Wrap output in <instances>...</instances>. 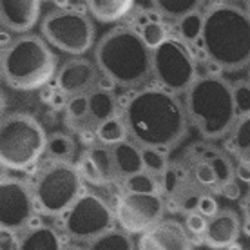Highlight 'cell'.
I'll use <instances>...</instances> for the list:
<instances>
[{"instance_id": "obj_16", "label": "cell", "mask_w": 250, "mask_h": 250, "mask_svg": "<svg viewBox=\"0 0 250 250\" xmlns=\"http://www.w3.org/2000/svg\"><path fill=\"white\" fill-rule=\"evenodd\" d=\"M243 230V221L232 208H221L216 216L208 219L203 243L212 250H225L238 243Z\"/></svg>"}, {"instance_id": "obj_9", "label": "cell", "mask_w": 250, "mask_h": 250, "mask_svg": "<svg viewBox=\"0 0 250 250\" xmlns=\"http://www.w3.org/2000/svg\"><path fill=\"white\" fill-rule=\"evenodd\" d=\"M42 35L53 47L82 57L94 45V24L89 13L75 7L53 9L42 20Z\"/></svg>"}, {"instance_id": "obj_42", "label": "cell", "mask_w": 250, "mask_h": 250, "mask_svg": "<svg viewBox=\"0 0 250 250\" xmlns=\"http://www.w3.org/2000/svg\"><path fill=\"white\" fill-rule=\"evenodd\" d=\"M241 210H243V230L247 236H250V188L241 200Z\"/></svg>"}, {"instance_id": "obj_15", "label": "cell", "mask_w": 250, "mask_h": 250, "mask_svg": "<svg viewBox=\"0 0 250 250\" xmlns=\"http://www.w3.org/2000/svg\"><path fill=\"white\" fill-rule=\"evenodd\" d=\"M138 250H192V239L183 223L163 218L140 234Z\"/></svg>"}, {"instance_id": "obj_20", "label": "cell", "mask_w": 250, "mask_h": 250, "mask_svg": "<svg viewBox=\"0 0 250 250\" xmlns=\"http://www.w3.org/2000/svg\"><path fill=\"white\" fill-rule=\"evenodd\" d=\"M113 156L116 169H118L120 178L124 180L127 176L136 174L140 170H144V158H142V147L132 142L131 138H127L124 142L113 145Z\"/></svg>"}, {"instance_id": "obj_40", "label": "cell", "mask_w": 250, "mask_h": 250, "mask_svg": "<svg viewBox=\"0 0 250 250\" xmlns=\"http://www.w3.org/2000/svg\"><path fill=\"white\" fill-rule=\"evenodd\" d=\"M234 172H236V180L239 183H245L250 187V160L245 156H239L236 165H234Z\"/></svg>"}, {"instance_id": "obj_2", "label": "cell", "mask_w": 250, "mask_h": 250, "mask_svg": "<svg viewBox=\"0 0 250 250\" xmlns=\"http://www.w3.org/2000/svg\"><path fill=\"white\" fill-rule=\"evenodd\" d=\"M201 55L219 71L250 67V15L238 2L216 0L203 11Z\"/></svg>"}, {"instance_id": "obj_41", "label": "cell", "mask_w": 250, "mask_h": 250, "mask_svg": "<svg viewBox=\"0 0 250 250\" xmlns=\"http://www.w3.org/2000/svg\"><path fill=\"white\" fill-rule=\"evenodd\" d=\"M218 192L221 194L223 198H227V200H230V201L241 200V187H239V182L236 178L230 180V182L223 183V185L218 188Z\"/></svg>"}, {"instance_id": "obj_39", "label": "cell", "mask_w": 250, "mask_h": 250, "mask_svg": "<svg viewBox=\"0 0 250 250\" xmlns=\"http://www.w3.org/2000/svg\"><path fill=\"white\" fill-rule=\"evenodd\" d=\"M22 236L11 229H0V250H20Z\"/></svg>"}, {"instance_id": "obj_5", "label": "cell", "mask_w": 250, "mask_h": 250, "mask_svg": "<svg viewBox=\"0 0 250 250\" xmlns=\"http://www.w3.org/2000/svg\"><path fill=\"white\" fill-rule=\"evenodd\" d=\"M45 38L20 35L2 51V78L17 91H37L57 76V58Z\"/></svg>"}, {"instance_id": "obj_38", "label": "cell", "mask_w": 250, "mask_h": 250, "mask_svg": "<svg viewBox=\"0 0 250 250\" xmlns=\"http://www.w3.org/2000/svg\"><path fill=\"white\" fill-rule=\"evenodd\" d=\"M196 210L203 214L205 218L210 219L212 216H216V214H218L221 208H219V203H218V200L214 198V194L207 190V192L200 198V201H198V207H196Z\"/></svg>"}, {"instance_id": "obj_11", "label": "cell", "mask_w": 250, "mask_h": 250, "mask_svg": "<svg viewBox=\"0 0 250 250\" xmlns=\"http://www.w3.org/2000/svg\"><path fill=\"white\" fill-rule=\"evenodd\" d=\"M116 225L127 234H144L156 225L167 210L163 194H142L124 190L113 207Z\"/></svg>"}, {"instance_id": "obj_7", "label": "cell", "mask_w": 250, "mask_h": 250, "mask_svg": "<svg viewBox=\"0 0 250 250\" xmlns=\"http://www.w3.org/2000/svg\"><path fill=\"white\" fill-rule=\"evenodd\" d=\"M82 182L76 163L49 160L40 167L31 185L38 212L49 218L63 216L83 192Z\"/></svg>"}, {"instance_id": "obj_18", "label": "cell", "mask_w": 250, "mask_h": 250, "mask_svg": "<svg viewBox=\"0 0 250 250\" xmlns=\"http://www.w3.org/2000/svg\"><path fill=\"white\" fill-rule=\"evenodd\" d=\"M20 250H65L63 238L49 225H29L22 234Z\"/></svg>"}, {"instance_id": "obj_23", "label": "cell", "mask_w": 250, "mask_h": 250, "mask_svg": "<svg viewBox=\"0 0 250 250\" xmlns=\"http://www.w3.org/2000/svg\"><path fill=\"white\" fill-rule=\"evenodd\" d=\"M205 0H152L154 9L162 15L165 20L178 24L182 19L198 13L203 7Z\"/></svg>"}, {"instance_id": "obj_28", "label": "cell", "mask_w": 250, "mask_h": 250, "mask_svg": "<svg viewBox=\"0 0 250 250\" xmlns=\"http://www.w3.org/2000/svg\"><path fill=\"white\" fill-rule=\"evenodd\" d=\"M124 188L129 192L162 194V178L144 169L136 174L124 178Z\"/></svg>"}, {"instance_id": "obj_46", "label": "cell", "mask_w": 250, "mask_h": 250, "mask_svg": "<svg viewBox=\"0 0 250 250\" xmlns=\"http://www.w3.org/2000/svg\"><path fill=\"white\" fill-rule=\"evenodd\" d=\"M245 158H249V160H250V150L247 152V154H245Z\"/></svg>"}, {"instance_id": "obj_12", "label": "cell", "mask_w": 250, "mask_h": 250, "mask_svg": "<svg viewBox=\"0 0 250 250\" xmlns=\"http://www.w3.org/2000/svg\"><path fill=\"white\" fill-rule=\"evenodd\" d=\"M38 212L33 187L25 182L4 176L0 182V223L4 229L24 230L31 225Z\"/></svg>"}, {"instance_id": "obj_25", "label": "cell", "mask_w": 250, "mask_h": 250, "mask_svg": "<svg viewBox=\"0 0 250 250\" xmlns=\"http://www.w3.org/2000/svg\"><path fill=\"white\" fill-rule=\"evenodd\" d=\"M227 149L236 158L245 156L250 150V114L239 116L227 136Z\"/></svg>"}, {"instance_id": "obj_8", "label": "cell", "mask_w": 250, "mask_h": 250, "mask_svg": "<svg viewBox=\"0 0 250 250\" xmlns=\"http://www.w3.org/2000/svg\"><path fill=\"white\" fill-rule=\"evenodd\" d=\"M196 51L180 35H170L152 51V78L174 94H185L198 80Z\"/></svg>"}, {"instance_id": "obj_36", "label": "cell", "mask_w": 250, "mask_h": 250, "mask_svg": "<svg viewBox=\"0 0 250 250\" xmlns=\"http://www.w3.org/2000/svg\"><path fill=\"white\" fill-rule=\"evenodd\" d=\"M234 100L238 116L250 114V80H239L234 83Z\"/></svg>"}, {"instance_id": "obj_43", "label": "cell", "mask_w": 250, "mask_h": 250, "mask_svg": "<svg viewBox=\"0 0 250 250\" xmlns=\"http://www.w3.org/2000/svg\"><path fill=\"white\" fill-rule=\"evenodd\" d=\"M243 7H245V11L250 15V0H243Z\"/></svg>"}, {"instance_id": "obj_6", "label": "cell", "mask_w": 250, "mask_h": 250, "mask_svg": "<svg viewBox=\"0 0 250 250\" xmlns=\"http://www.w3.org/2000/svg\"><path fill=\"white\" fill-rule=\"evenodd\" d=\"M47 134L35 116L9 113L0 125V163L7 170H27L45 154Z\"/></svg>"}, {"instance_id": "obj_44", "label": "cell", "mask_w": 250, "mask_h": 250, "mask_svg": "<svg viewBox=\"0 0 250 250\" xmlns=\"http://www.w3.org/2000/svg\"><path fill=\"white\" fill-rule=\"evenodd\" d=\"M65 250H87V249H80V247H73V245H69V247H65Z\"/></svg>"}, {"instance_id": "obj_47", "label": "cell", "mask_w": 250, "mask_h": 250, "mask_svg": "<svg viewBox=\"0 0 250 250\" xmlns=\"http://www.w3.org/2000/svg\"><path fill=\"white\" fill-rule=\"evenodd\" d=\"M249 80H250V67H249Z\"/></svg>"}, {"instance_id": "obj_26", "label": "cell", "mask_w": 250, "mask_h": 250, "mask_svg": "<svg viewBox=\"0 0 250 250\" xmlns=\"http://www.w3.org/2000/svg\"><path fill=\"white\" fill-rule=\"evenodd\" d=\"M89 156L93 158V162L96 163V167L100 170L102 178L105 183H113L120 178L118 169H116V163H114V156H113V149L109 145L104 144H96L93 147L87 149Z\"/></svg>"}, {"instance_id": "obj_13", "label": "cell", "mask_w": 250, "mask_h": 250, "mask_svg": "<svg viewBox=\"0 0 250 250\" xmlns=\"http://www.w3.org/2000/svg\"><path fill=\"white\" fill-rule=\"evenodd\" d=\"M207 190L196 182L192 169L187 163H170L162 176V194L172 212H192Z\"/></svg>"}, {"instance_id": "obj_30", "label": "cell", "mask_w": 250, "mask_h": 250, "mask_svg": "<svg viewBox=\"0 0 250 250\" xmlns=\"http://www.w3.org/2000/svg\"><path fill=\"white\" fill-rule=\"evenodd\" d=\"M65 116L67 124L75 129L76 132L85 125H93L89 120V98L87 94H76L69 96L67 105H65Z\"/></svg>"}, {"instance_id": "obj_4", "label": "cell", "mask_w": 250, "mask_h": 250, "mask_svg": "<svg viewBox=\"0 0 250 250\" xmlns=\"http://www.w3.org/2000/svg\"><path fill=\"white\" fill-rule=\"evenodd\" d=\"M94 62L102 75L122 89L142 87L152 76V51L129 25H118L98 40Z\"/></svg>"}, {"instance_id": "obj_1", "label": "cell", "mask_w": 250, "mask_h": 250, "mask_svg": "<svg viewBox=\"0 0 250 250\" xmlns=\"http://www.w3.org/2000/svg\"><path fill=\"white\" fill-rule=\"evenodd\" d=\"M129 138L140 147L169 152L187 136L188 116L180 94L162 85H145L125 100L122 107Z\"/></svg>"}, {"instance_id": "obj_3", "label": "cell", "mask_w": 250, "mask_h": 250, "mask_svg": "<svg viewBox=\"0 0 250 250\" xmlns=\"http://www.w3.org/2000/svg\"><path fill=\"white\" fill-rule=\"evenodd\" d=\"M183 104L188 122L207 142L227 138L239 118L234 100V83L218 73L198 76L183 94Z\"/></svg>"}, {"instance_id": "obj_14", "label": "cell", "mask_w": 250, "mask_h": 250, "mask_svg": "<svg viewBox=\"0 0 250 250\" xmlns=\"http://www.w3.org/2000/svg\"><path fill=\"white\" fill-rule=\"evenodd\" d=\"M100 75L96 62H91L83 57H73L57 71L55 83L67 96L87 94L98 85Z\"/></svg>"}, {"instance_id": "obj_31", "label": "cell", "mask_w": 250, "mask_h": 250, "mask_svg": "<svg viewBox=\"0 0 250 250\" xmlns=\"http://www.w3.org/2000/svg\"><path fill=\"white\" fill-rule=\"evenodd\" d=\"M178 35L187 42L194 51L200 45L201 33H203V11L192 13L178 22Z\"/></svg>"}, {"instance_id": "obj_19", "label": "cell", "mask_w": 250, "mask_h": 250, "mask_svg": "<svg viewBox=\"0 0 250 250\" xmlns=\"http://www.w3.org/2000/svg\"><path fill=\"white\" fill-rule=\"evenodd\" d=\"M89 98V120L94 127L104 124L105 120L118 114V98L114 94V89L94 87L87 93Z\"/></svg>"}, {"instance_id": "obj_17", "label": "cell", "mask_w": 250, "mask_h": 250, "mask_svg": "<svg viewBox=\"0 0 250 250\" xmlns=\"http://www.w3.org/2000/svg\"><path fill=\"white\" fill-rule=\"evenodd\" d=\"M40 17V0H0V20L9 33L25 35Z\"/></svg>"}, {"instance_id": "obj_34", "label": "cell", "mask_w": 250, "mask_h": 250, "mask_svg": "<svg viewBox=\"0 0 250 250\" xmlns=\"http://www.w3.org/2000/svg\"><path fill=\"white\" fill-rule=\"evenodd\" d=\"M192 169V174L196 178V182L200 183L201 187L208 190V192H218L219 182L218 176H216V170L208 162H200L190 167Z\"/></svg>"}, {"instance_id": "obj_45", "label": "cell", "mask_w": 250, "mask_h": 250, "mask_svg": "<svg viewBox=\"0 0 250 250\" xmlns=\"http://www.w3.org/2000/svg\"><path fill=\"white\" fill-rule=\"evenodd\" d=\"M225 2H241V0H225Z\"/></svg>"}, {"instance_id": "obj_37", "label": "cell", "mask_w": 250, "mask_h": 250, "mask_svg": "<svg viewBox=\"0 0 250 250\" xmlns=\"http://www.w3.org/2000/svg\"><path fill=\"white\" fill-rule=\"evenodd\" d=\"M183 225H185V229L188 230L190 236L203 239L205 230H207V225H208V218H205V216H203L201 212H198V210H192V212L185 214V221H183Z\"/></svg>"}, {"instance_id": "obj_22", "label": "cell", "mask_w": 250, "mask_h": 250, "mask_svg": "<svg viewBox=\"0 0 250 250\" xmlns=\"http://www.w3.org/2000/svg\"><path fill=\"white\" fill-rule=\"evenodd\" d=\"M89 13L104 24L124 20L134 7V0H85Z\"/></svg>"}, {"instance_id": "obj_29", "label": "cell", "mask_w": 250, "mask_h": 250, "mask_svg": "<svg viewBox=\"0 0 250 250\" xmlns=\"http://www.w3.org/2000/svg\"><path fill=\"white\" fill-rule=\"evenodd\" d=\"M96 132H98L100 144L109 145V147H113V145L129 138V131H127V125H125V120L122 114H116L113 118L105 120L104 124L96 127Z\"/></svg>"}, {"instance_id": "obj_10", "label": "cell", "mask_w": 250, "mask_h": 250, "mask_svg": "<svg viewBox=\"0 0 250 250\" xmlns=\"http://www.w3.org/2000/svg\"><path fill=\"white\" fill-rule=\"evenodd\" d=\"M114 223L113 207L91 190H83L62 216L63 232L76 243L93 241L111 230Z\"/></svg>"}, {"instance_id": "obj_32", "label": "cell", "mask_w": 250, "mask_h": 250, "mask_svg": "<svg viewBox=\"0 0 250 250\" xmlns=\"http://www.w3.org/2000/svg\"><path fill=\"white\" fill-rule=\"evenodd\" d=\"M142 158H144V169L160 176V178L170 165L167 150L154 149V147H142Z\"/></svg>"}, {"instance_id": "obj_35", "label": "cell", "mask_w": 250, "mask_h": 250, "mask_svg": "<svg viewBox=\"0 0 250 250\" xmlns=\"http://www.w3.org/2000/svg\"><path fill=\"white\" fill-rule=\"evenodd\" d=\"M76 167H78V172H80L83 182L91 183V185H105V182H104V178H102V174H100V170L96 167V163L93 162V158L89 156L87 150L78 158Z\"/></svg>"}, {"instance_id": "obj_21", "label": "cell", "mask_w": 250, "mask_h": 250, "mask_svg": "<svg viewBox=\"0 0 250 250\" xmlns=\"http://www.w3.org/2000/svg\"><path fill=\"white\" fill-rule=\"evenodd\" d=\"M142 40L145 42V45L149 47L150 51H154L156 47L167 40L170 37V31L167 24H165V19H163L160 13H142V19L138 22V25L134 27Z\"/></svg>"}, {"instance_id": "obj_27", "label": "cell", "mask_w": 250, "mask_h": 250, "mask_svg": "<svg viewBox=\"0 0 250 250\" xmlns=\"http://www.w3.org/2000/svg\"><path fill=\"white\" fill-rule=\"evenodd\" d=\"M45 154L49 160H60V162H73L76 154V142L73 136L65 132H53L47 136Z\"/></svg>"}, {"instance_id": "obj_24", "label": "cell", "mask_w": 250, "mask_h": 250, "mask_svg": "<svg viewBox=\"0 0 250 250\" xmlns=\"http://www.w3.org/2000/svg\"><path fill=\"white\" fill-rule=\"evenodd\" d=\"M85 245L87 250H138L131 234H127L122 229H111Z\"/></svg>"}, {"instance_id": "obj_33", "label": "cell", "mask_w": 250, "mask_h": 250, "mask_svg": "<svg viewBox=\"0 0 250 250\" xmlns=\"http://www.w3.org/2000/svg\"><path fill=\"white\" fill-rule=\"evenodd\" d=\"M207 162L210 163V165L214 167V170H216L219 187H221L223 183L230 182V180H234V178H236V172H234V163H232V160L227 156L223 150H219L218 147H216V150L210 154V158H208Z\"/></svg>"}]
</instances>
